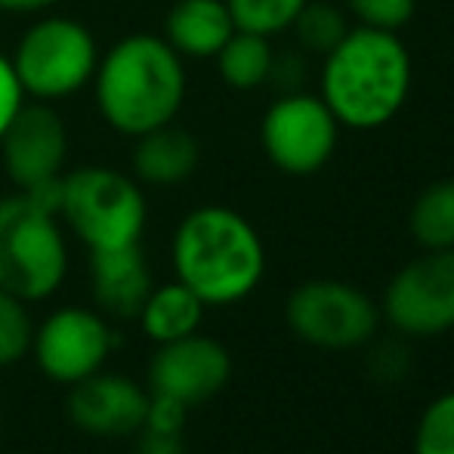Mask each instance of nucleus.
Wrapping results in <instances>:
<instances>
[{
	"instance_id": "f257e3e1",
	"label": "nucleus",
	"mask_w": 454,
	"mask_h": 454,
	"mask_svg": "<svg viewBox=\"0 0 454 454\" xmlns=\"http://www.w3.org/2000/svg\"><path fill=\"white\" fill-rule=\"evenodd\" d=\"M90 87L102 121L121 137L137 139L180 114L185 102L183 56L161 35L137 31L99 56Z\"/></svg>"
},
{
	"instance_id": "f03ea898",
	"label": "nucleus",
	"mask_w": 454,
	"mask_h": 454,
	"mask_svg": "<svg viewBox=\"0 0 454 454\" xmlns=\"http://www.w3.org/2000/svg\"><path fill=\"white\" fill-rule=\"evenodd\" d=\"M176 281L204 306H232L257 291L266 247L247 216L223 204H204L180 220L170 245Z\"/></svg>"
},
{
	"instance_id": "7ed1b4c3",
	"label": "nucleus",
	"mask_w": 454,
	"mask_h": 454,
	"mask_svg": "<svg viewBox=\"0 0 454 454\" xmlns=\"http://www.w3.org/2000/svg\"><path fill=\"white\" fill-rule=\"evenodd\" d=\"M411 90V56L395 31L349 28L325 56L322 99L334 118L356 130H374L399 114Z\"/></svg>"
},
{
	"instance_id": "20e7f679",
	"label": "nucleus",
	"mask_w": 454,
	"mask_h": 454,
	"mask_svg": "<svg viewBox=\"0 0 454 454\" xmlns=\"http://www.w3.org/2000/svg\"><path fill=\"white\" fill-rule=\"evenodd\" d=\"M68 245L56 210L28 192L0 198V287L41 303L62 287Z\"/></svg>"
},
{
	"instance_id": "39448f33",
	"label": "nucleus",
	"mask_w": 454,
	"mask_h": 454,
	"mask_svg": "<svg viewBox=\"0 0 454 454\" xmlns=\"http://www.w3.org/2000/svg\"><path fill=\"white\" fill-rule=\"evenodd\" d=\"M56 216L84 241L87 251H108L139 245L149 204L143 185L124 170L84 164L62 174Z\"/></svg>"
},
{
	"instance_id": "423d86ee",
	"label": "nucleus",
	"mask_w": 454,
	"mask_h": 454,
	"mask_svg": "<svg viewBox=\"0 0 454 454\" xmlns=\"http://www.w3.org/2000/svg\"><path fill=\"white\" fill-rule=\"evenodd\" d=\"M99 56V43L84 22L50 12L22 31L10 66L25 99L56 102L93 84Z\"/></svg>"
},
{
	"instance_id": "0eeeda50",
	"label": "nucleus",
	"mask_w": 454,
	"mask_h": 454,
	"mask_svg": "<svg viewBox=\"0 0 454 454\" xmlns=\"http://www.w3.org/2000/svg\"><path fill=\"white\" fill-rule=\"evenodd\" d=\"M285 322L300 343L328 353L368 347L380 328V306L340 278H309L285 300Z\"/></svg>"
},
{
	"instance_id": "6e6552de",
	"label": "nucleus",
	"mask_w": 454,
	"mask_h": 454,
	"mask_svg": "<svg viewBox=\"0 0 454 454\" xmlns=\"http://www.w3.org/2000/svg\"><path fill=\"white\" fill-rule=\"evenodd\" d=\"M340 121L322 96L285 93L266 108L260 124V143L266 158L291 176L318 174L334 158Z\"/></svg>"
},
{
	"instance_id": "1a4fd4ad",
	"label": "nucleus",
	"mask_w": 454,
	"mask_h": 454,
	"mask_svg": "<svg viewBox=\"0 0 454 454\" xmlns=\"http://www.w3.org/2000/svg\"><path fill=\"white\" fill-rule=\"evenodd\" d=\"M380 316L402 337L454 331V247L424 251L389 278Z\"/></svg>"
},
{
	"instance_id": "9d476101",
	"label": "nucleus",
	"mask_w": 454,
	"mask_h": 454,
	"mask_svg": "<svg viewBox=\"0 0 454 454\" xmlns=\"http://www.w3.org/2000/svg\"><path fill=\"white\" fill-rule=\"evenodd\" d=\"M114 349V331L99 309L84 306H62L50 312L35 328L31 356L43 377L74 387L78 380L102 371Z\"/></svg>"
},
{
	"instance_id": "9b49d317",
	"label": "nucleus",
	"mask_w": 454,
	"mask_h": 454,
	"mask_svg": "<svg viewBox=\"0 0 454 454\" xmlns=\"http://www.w3.org/2000/svg\"><path fill=\"white\" fill-rule=\"evenodd\" d=\"M68 130L53 102L25 99L0 137V164L16 192H35L66 174Z\"/></svg>"
},
{
	"instance_id": "f8f14e48",
	"label": "nucleus",
	"mask_w": 454,
	"mask_h": 454,
	"mask_svg": "<svg viewBox=\"0 0 454 454\" xmlns=\"http://www.w3.org/2000/svg\"><path fill=\"white\" fill-rule=\"evenodd\" d=\"M232 380V356L214 337L195 334L161 343L149 362V393L170 395L185 408L210 402Z\"/></svg>"
},
{
	"instance_id": "ddd939ff",
	"label": "nucleus",
	"mask_w": 454,
	"mask_h": 454,
	"mask_svg": "<svg viewBox=\"0 0 454 454\" xmlns=\"http://www.w3.org/2000/svg\"><path fill=\"white\" fill-rule=\"evenodd\" d=\"M68 420L93 439L137 436L149 411V387L112 371H96L72 387L66 399Z\"/></svg>"
},
{
	"instance_id": "4468645a",
	"label": "nucleus",
	"mask_w": 454,
	"mask_h": 454,
	"mask_svg": "<svg viewBox=\"0 0 454 454\" xmlns=\"http://www.w3.org/2000/svg\"><path fill=\"white\" fill-rule=\"evenodd\" d=\"M152 287V272L139 245L90 251V294L106 318L137 322Z\"/></svg>"
},
{
	"instance_id": "2eb2a0df",
	"label": "nucleus",
	"mask_w": 454,
	"mask_h": 454,
	"mask_svg": "<svg viewBox=\"0 0 454 454\" xmlns=\"http://www.w3.org/2000/svg\"><path fill=\"white\" fill-rule=\"evenodd\" d=\"M201 164V145L185 127H176V121L133 139V180L139 185H180L189 180Z\"/></svg>"
},
{
	"instance_id": "dca6fc26",
	"label": "nucleus",
	"mask_w": 454,
	"mask_h": 454,
	"mask_svg": "<svg viewBox=\"0 0 454 454\" xmlns=\"http://www.w3.org/2000/svg\"><path fill=\"white\" fill-rule=\"evenodd\" d=\"M235 22L226 0H176L164 16V41L183 59H214L232 37Z\"/></svg>"
},
{
	"instance_id": "f3484780",
	"label": "nucleus",
	"mask_w": 454,
	"mask_h": 454,
	"mask_svg": "<svg viewBox=\"0 0 454 454\" xmlns=\"http://www.w3.org/2000/svg\"><path fill=\"white\" fill-rule=\"evenodd\" d=\"M204 309L207 306L183 285V281H170V285L152 287V294L145 297L143 309H139L137 322L143 328V334L152 343H170L189 337L201 328Z\"/></svg>"
},
{
	"instance_id": "a211bd4d",
	"label": "nucleus",
	"mask_w": 454,
	"mask_h": 454,
	"mask_svg": "<svg viewBox=\"0 0 454 454\" xmlns=\"http://www.w3.org/2000/svg\"><path fill=\"white\" fill-rule=\"evenodd\" d=\"M214 59L220 68V78L232 90H257L270 81L275 53L270 47V37L235 28Z\"/></svg>"
},
{
	"instance_id": "6ab92c4d",
	"label": "nucleus",
	"mask_w": 454,
	"mask_h": 454,
	"mask_svg": "<svg viewBox=\"0 0 454 454\" xmlns=\"http://www.w3.org/2000/svg\"><path fill=\"white\" fill-rule=\"evenodd\" d=\"M408 229L424 251L454 247V180H439L420 192L408 214Z\"/></svg>"
},
{
	"instance_id": "aec40b11",
	"label": "nucleus",
	"mask_w": 454,
	"mask_h": 454,
	"mask_svg": "<svg viewBox=\"0 0 454 454\" xmlns=\"http://www.w3.org/2000/svg\"><path fill=\"white\" fill-rule=\"evenodd\" d=\"M291 28L297 31L300 47L309 50V53H322V56H328L349 31L343 12L337 10V6H331L328 0H306Z\"/></svg>"
},
{
	"instance_id": "412c9836",
	"label": "nucleus",
	"mask_w": 454,
	"mask_h": 454,
	"mask_svg": "<svg viewBox=\"0 0 454 454\" xmlns=\"http://www.w3.org/2000/svg\"><path fill=\"white\" fill-rule=\"evenodd\" d=\"M303 4L306 0H226L235 28L263 37H275L291 28Z\"/></svg>"
},
{
	"instance_id": "4be33fe9",
	"label": "nucleus",
	"mask_w": 454,
	"mask_h": 454,
	"mask_svg": "<svg viewBox=\"0 0 454 454\" xmlns=\"http://www.w3.org/2000/svg\"><path fill=\"white\" fill-rule=\"evenodd\" d=\"M31 340H35V322L28 303L0 287V368L22 362L31 353Z\"/></svg>"
},
{
	"instance_id": "5701e85b",
	"label": "nucleus",
	"mask_w": 454,
	"mask_h": 454,
	"mask_svg": "<svg viewBox=\"0 0 454 454\" xmlns=\"http://www.w3.org/2000/svg\"><path fill=\"white\" fill-rule=\"evenodd\" d=\"M414 454H454V389L436 395L414 427Z\"/></svg>"
},
{
	"instance_id": "b1692460",
	"label": "nucleus",
	"mask_w": 454,
	"mask_h": 454,
	"mask_svg": "<svg viewBox=\"0 0 454 454\" xmlns=\"http://www.w3.org/2000/svg\"><path fill=\"white\" fill-rule=\"evenodd\" d=\"M349 10L362 19V25L383 31H395L414 16L418 0H347Z\"/></svg>"
},
{
	"instance_id": "393cba45",
	"label": "nucleus",
	"mask_w": 454,
	"mask_h": 454,
	"mask_svg": "<svg viewBox=\"0 0 454 454\" xmlns=\"http://www.w3.org/2000/svg\"><path fill=\"white\" fill-rule=\"evenodd\" d=\"M368 371L377 383H399L411 371V353L402 340H380L368 353Z\"/></svg>"
},
{
	"instance_id": "a878e982",
	"label": "nucleus",
	"mask_w": 454,
	"mask_h": 454,
	"mask_svg": "<svg viewBox=\"0 0 454 454\" xmlns=\"http://www.w3.org/2000/svg\"><path fill=\"white\" fill-rule=\"evenodd\" d=\"M189 420V408L170 395L149 393V411H145V430L155 433H183Z\"/></svg>"
},
{
	"instance_id": "bb28decb",
	"label": "nucleus",
	"mask_w": 454,
	"mask_h": 454,
	"mask_svg": "<svg viewBox=\"0 0 454 454\" xmlns=\"http://www.w3.org/2000/svg\"><path fill=\"white\" fill-rule=\"evenodd\" d=\"M25 102V93L19 87L16 74H12V66H10V56L0 53V137H4L6 124L12 121L16 108Z\"/></svg>"
},
{
	"instance_id": "cd10ccee",
	"label": "nucleus",
	"mask_w": 454,
	"mask_h": 454,
	"mask_svg": "<svg viewBox=\"0 0 454 454\" xmlns=\"http://www.w3.org/2000/svg\"><path fill=\"white\" fill-rule=\"evenodd\" d=\"M133 454H185L183 433H155V430H139L137 433V449Z\"/></svg>"
},
{
	"instance_id": "c85d7f7f",
	"label": "nucleus",
	"mask_w": 454,
	"mask_h": 454,
	"mask_svg": "<svg viewBox=\"0 0 454 454\" xmlns=\"http://www.w3.org/2000/svg\"><path fill=\"white\" fill-rule=\"evenodd\" d=\"M303 78V62L297 56H287V59H272V72H270V81L266 84H275L281 87L285 93H297V84Z\"/></svg>"
},
{
	"instance_id": "c756f323",
	"label": "nucleus",
	"mask_w": 454,
	"mask_h": 454,
	"mask_svg": "<svg viewBox=\"0 0 454 454\" xmlns=\"http://www.w3.org/2000/svg\"><path fill=\"white\" fill-rule=\"evenodd\" d=\"M59 4L62 0H0V12H10V16H41V12H50Z\"/></svg>"
},
{
	"instance_id": "7c9ffc66",
	"label": "nucleus",
	"mask_w": 454,
	"mask_h": 454,
	"mask_svg": "<svg viewBox=\"0 0 454 454\" xmlns=\"http://www.w3.org/2000/svg\"><path fill=\"white\" fill-rule=\"evenodd\" d=\"M0 424H4V414H0Z\"/></svg>"
}]
</instances>
